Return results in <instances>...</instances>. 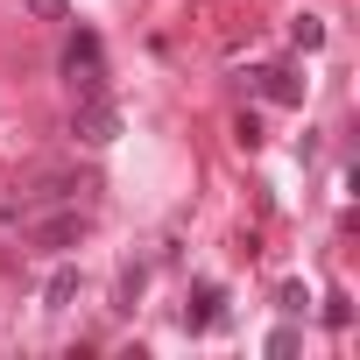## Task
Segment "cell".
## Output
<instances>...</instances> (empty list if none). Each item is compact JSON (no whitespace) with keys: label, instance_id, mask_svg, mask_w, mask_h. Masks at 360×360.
I'll return each mask as SVG.
<instances>
[{"label":"cell","instance_id":"cell-1","mask_svg":"<svg viewBox=\"0 0 360 360\" xmlns=\"http://www.w3.org/2000/svg\"><path fill=\"white\" fill-rule=\"evenodd\" d=\"M64 78H71V92H78V99L106 92V71H99V36H92V29H78V36L64 43Z\"/></svg>","mask_w":360,"mask_h":360},{"label":"cell","instance_id":"cell-2","mask_svg":"<svg viewBox=\"0 0 360 360\" xmlns=\"http://www.w3.org/2000/svg\"><path fill=\"white\" fill-rule=\"evenodd\" d=\"M71 134H78L85 148H106V141L120 134V106H113L106 92H92V99H78V113H71Z\"/></svg>","mask_w":360,"mask_h":360},{"label":"cell","instance_id":"cell-3","mask_svg":"<svg viewBox=\"0 0 360 360\" xmlns=\"http://www.w3.org/2000/svg\"><path fill=\"white\" fill-rule=\"evenodd\" d=\"M29 240H36L43 255H71V248L85 240V212H50V219L29 226Z\"/></svg>","mask_w":360,"mask_h":360},{"label":"cell","instance_id":"cell-4","mask_svg":"<svg viewBox=\"0 0 360 360\" xmlns=\"http://www.w3.org/2000/svg\"><path fill=\"white\" fill-rule=\"evenodd\" d=\"M255 92H262V99H276V106H304V78H297V71H283V64L255 71Z\"/></svg>","mask_w":360,"mask_h":360},{"label":"cell","instance_id":"cell-5","mask_svg":"<svg viewBox=\"0 0 360 360\" xmlns=\"http://www.w3.org/2000/svg\"><path fill=\"white\" fill-rule=\"evenodd\" d=\"M219 304H226V297H219V283H198V290H191V304H184V332H212V325L226 318Z\"/></svg>","mask_w":360,"mask_h":360},{"label":"cell","instance_id":"cell-6","mask_svg":"<svg viewBox=\"0 0 360 360\" xmlns=\"http://www.w3.org/2000/svg\"><path fill=\"white\" fill-rule=\"evenodd\" d=\"M71 297H78V269H57L43 290V311H71Z\"/></svg>","mask_w":360,"mask_h":360},{"label":"cell","instance_id":"cell-7","mask_svg":"<svg viewBox=\"0 0 360 360\" xmlns=\"http://www.w3.org/2000/svg\"><path fill=\"white\" fill-rule=\"evenodd\" d=\"M290 36H297V50H318V43H325V22H318V15H297Z\"/></svg>","mask_w":360,"mask_h":360},{"label":"cell","instance_id":"cell-8","mask_svg":"<svg viewBox=\"0 0 360 360\" xmlns=\"http://www.w3.org/2000/svg\"><path fill=\"white\" fill-rule=\"evenodd\" d=\"M233 141H240V148H262V120L240 113V120H233Z\"/></svg>","mask_w":360,"mask_h":360},{"label":"cell","instance_id":"cell-9","mask_svg":"<svg viewBox=\"0 0 360 360\" xmlns=\"http://www.w3.org/2000/svg\"><path fill=\"white\" fill-rule=\"evenodd\" d=\"M304 304H311V297H304V283H283V290H276V311H290V318H297Z\"/></svg>","mask_w":360,"mask_h":360},{"label":"cell","instance_id":"cell-10","mask_svg":"<svg viewBox=\"0 0 360 360\" xmlns=\"http://www.w3.org/2000/svg\"><path fill=\"white\" fill-rule=\"evenodd\" d=\"M325 325L346 332V325H353V304H346V297H325Z\"/></svg>","mask_w":360,"mask_h":360},{"label":"cell","instance_id":"cell-11","mask_svg":"<svg viewBox=\"0 0 360 360\" xmlns=\"http://www.w3.org/2000/svg\"><path fill=\"white\" fill-rule=\"evenodd\" d=\"M22 8H29L36 22H64V15H71V8H64V0H22Z\"/></svg>","mask_w":360,"mask_h":360}]
</instances>
